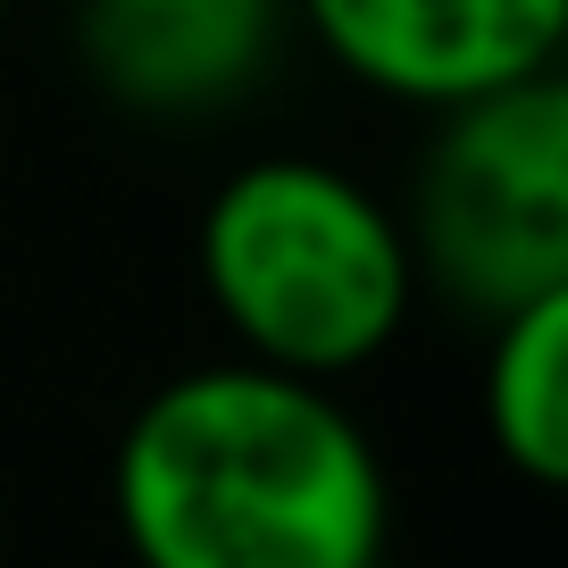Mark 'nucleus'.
Masks as SVG:
<instances>
[{
    "mask_svg": "<svg viewBox=\"0 0 568 568\" xmlns=\"http://www.w3.org/2000/svg\"><path fill=\"white\" fill-rule=\"evenodd\" d=\"M284 0H75L84 75L134 118H217L267 75Z\"/></svg>",
    "mask_w": 568,
    "mask_h": 568,
    "instance_id": "5",
    "label": "nucleus"
},
{
    "mask_svg": "<svg viewBox=\"0 0 568 568\" xmlns=\"http://www.w3.org/2000/svg\"><path fill=\"white\" fill-rule=\"evenodd\" d=\"M477 409L494 452L527 485L568 477V293H544V302L485 326Z\"/></svg>",
    "mask_w": 568,
    "mask_h": 568,
    "instance_id": "6",
    "label": "nucleus"
},
{
    "mask_svg": "<svg viewBox=\"0 0 568 568\" xmlns=\"http://www.w3.org/2000/svg\"><path fill=\"white\" fill-rule=\"evenodd\" d=\"M0 18H9V0H0Z\"/></svg>",
    "mask_w": 568,
    "mask_h": 568,
    "instance_id": "8",
    "label": "nucleus"
},
{
    "mask_svg": "<svg viewBox=\"0 0 568 568\" xmlns=\"http://www.w3.org/2000/svg\"><path fill=\"white\" fill-rule=\"evenodd\" d=\"M193 276L234 359L302 385L376 368L418 310L402 210L310 151H267L217 184L193 226Z\"/></svg>",
    "mask_w": 568,
    "mask_h": 568,
    "instance_id": "2",
    "label": "nucleus"
},
{
    "mask_svg": "<svg viewBox=\"0 0 568 568\" xmlns=\"http://www.w3.org/2000/svg\"><path fill=\"white\" fill-rule=\"evenodd\" d=\"M284 9L352 84L426 118L560 75L568 51V0H284Z\"/></svg>",
    "mask_w": 568,
    "mask_h": 568,
    "instance_id": "4",
    "label": "nucleus"
},
{
    "mask_svg": "<svg viewBox=\"0 0 568 568\" xmlns=\"http://www.w3.org/2000/svg\"><path fill=\"white\" fill-rule=\"evenodd\" d=\"M109 510L134 568H368L393 485L335 385L210 359L125 418Z\"/></svg>",
    "mask_w": 568,
    "mask_h": 568,
    "instance_id": "1",
    "label": "nucleus"
},
{
    "mask_svg": "<svg viewBox=\"0 0 568 568\" xmlns=\"http://www.w3.org/2000/svg\"><path fill=\"white\" fill-rule=\"evenodd\" d=\"M409 260L468 318L568 293V75L444 109L409 184Z\"/></svg>",
    "mask_w": 568,
    "mask_h": 568,
    "instance_id": "3",
    "label": "nucleus"
},
{
    "mask_svg": "<svg viewBox=\"0 0 568 568\" xmlns=\"http://www.w3.org/2000/svg\"><path fill=\"white\" fill-rule=\"evenodd\" d=\"M368 568H402V560H368Z\"/></svg>",
    "mask_w": 568,
    "mask_h": 568,
    "instance_id": "7",
    "label": "nucleus"
}]
</instances>
